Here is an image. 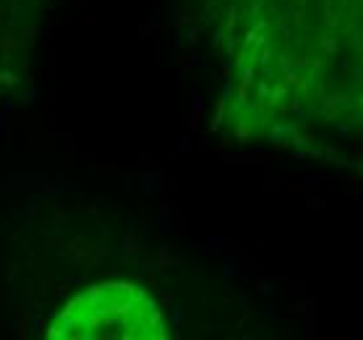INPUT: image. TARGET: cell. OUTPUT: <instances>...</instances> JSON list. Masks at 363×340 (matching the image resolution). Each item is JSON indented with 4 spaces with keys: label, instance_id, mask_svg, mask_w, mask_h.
<instances>
[{
    "label": "cell",
    "instance_id": "1",
    "mask_svg": "<svg viewBox=\"0 0 363 340\" xmlns=\"http://www.w3.org/2000/svg\"><path fill=\"white\" fill-rule=\"evenodd\" d=\"M157 304L131 283H102L71 299L48 338H165Z\"/></svg>",
    "mask_w": 363,
    "mask_h": 340
}]
</instances>
